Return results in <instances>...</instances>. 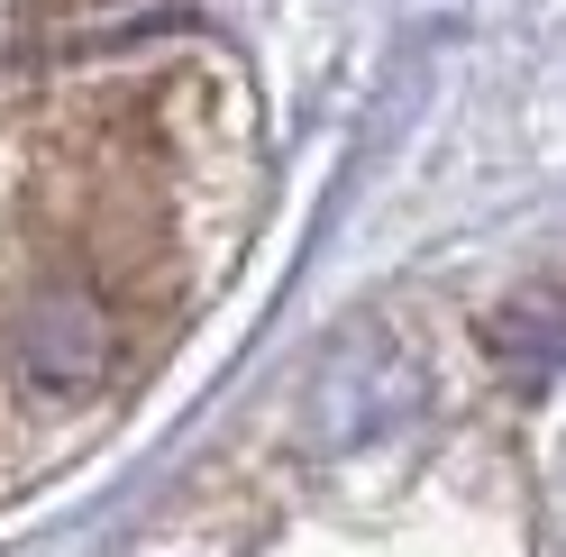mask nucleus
Returning <instances> with one entry per match:
<instances>
[{"mask_svg":"<svg viewBox=\"0 0 566 557\" xmlns=\"http://www.w3.org/2000/svg\"><path fill=\"white\" fill-rule=\"evenodd\" d=\"M493 357L512 375H566V284H530L484 320Z\"/></svg>","mask_w":566,"mask_h":557,"instance_id":"f257e3e1","label":"nucleus"}]
</instances>
